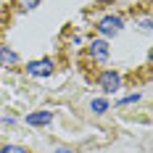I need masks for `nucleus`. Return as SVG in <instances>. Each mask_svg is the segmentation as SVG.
I'll list each match as a JSON object with an SVG mask.
<instances>
[{"label": "nucleus", "mask_w": 153, "mask_h": 153, "mask_svg": "<svg viewBox=\"0 0 153 153\" xmlns=\"http://www.w3.org/2000/svg\"><path fill=\"white\" fill-rule=\"evenodd\" d=\"M98 32L100 34H119L122 32V19L119 16H106L98 21Z\"/></svg>", "instance_id": "nucleus-1"}, {"label": "nucleus", "mask_w": 153, "mask_h": 153, "mask_svg": "<svg viewBox=\"0 0 153 153\" xmlns=\"http://www.w3.org/2000/svg\"><path fill=\"white\" fill-rule=\"evenodd\" d=\"M27 71H29L32 76H50V71H53V61H50V58L32 61L29 66H27Z\"/></svg>", "instance_id": "nucleus-2"}, {"label": "nucleus", "mask_w": 153, "mask_h": 153, "mask_svg": "<svg viewBox=\"0 0 153 153\" xmlns=\"http://www.w3.org/2000/svg\"><path fill=\"white\" fill-rule=\"evenodd\" d=\"M119 85H122V76L116 74V71H103V74H100V87L106 92H116Z\"/></svg>", "instance_id": "nucleus-3"}, {"label": "nucleus", "mask_w": 153, "mask_h": 153, "mask_svg": "<svg viewBox=\"0 0 153 153\" xmlns=\"http://www.w3.org/2000/svg\"><path fill=\"white\" fill-rule=\"evenodd\" d=\"M50 122H53L50 111H34V114L27 116V124H32V127H42V124H50Z\"/></svg>", "instance_id": "nucleus-4"}, {"label": "nucleus", "mask_w": 153, "mask_h": 153, "mask_svg": "<svg viewBox=\"0 0 153 153\" xmlns=\"http://www.w3.org/2000/svg\"><path fill=\"white\" fill-rule=\"evenodd\" d=\"M90 56L95 58V61H103V58H108V45L103 42V40H95L90 45Z\"/></svg>", "instance_id": "nucleus-5"}, {"label": "nucleus", "mask_w": 153, "mask_h": 153, "mask_svg": "<svg viewBox=\"0 0 153 153\" xmlns=\"http://www.w3.org/2000/svg\"><path fill=\"white\" fill-rule=\"evenodd\" d=\"M0 61H3V63H16V61H19V56H16L13 50L3 48V50H0Z\"/></svg>", "instance_id": "nucleus-6"}, {"label": "nucleus", "mask_w": 153, "mask_h": 153, "mask_svg": "<svg viewBox=\"0 0 153 153\" xmlns=\"http://www.w3.org/2000/svg\"><path fill=\"white\" fill-rule=\"evenodd\" d=\"M92 111H95V114H106L108 111V100H103V98L92 100Z\"/></svg>", "instance_id": "nucleus-7"}, {"label": "nucleus", "mask_w": 153, "mask_h": 153, "mask_svg": "<svg viewBox=\"0 0 153 153\" xmlns=\"http://www.w3.org/2000/svg\"><path fill=\"white\" fill-rule=\"evenodd\" d=\"M0 153H27V151H24L21 145H3V148H0Z\"/></svg>", "instance_id": "nucleus-8"}, {"label": "nucleus", "mask_w": 153, "mask_h": 153, "mask_svg": "<svg viewBox=\"0 0 153 153\" xmlns=\"http://www.w3.org/2000/svg\"><path fill=\"white\" fill-rule=\"evenodd\" d=\"M19 5H21L24 11H32V8H37V5H40V0H19Z\"/></svg>", "instance_id": "nucleus-9"}, {"label": "nucleus", "mask_w": 153, "mask_h": 153, "mask_svg": "<svg viewBox=\"0 0 153 153\" xmlns=\"http://www.w3.org/2000/svg\"><path fill=\"white\" fill-rule=\"evenodd\" d=\"M135 100H140V95H137V92H135V95H127L122 103H135Z\"/></svg>", "instance_id": "nucleus-10"}, {"label": "nucleus", "mask_w": 153, "mask_h": 153, "mask_svg": "<svg viewBox=\"0 0 153 153\" xmlns=\"http://www.w3.org/2000/svg\"><path fill=\"white\" fill-rule=\"evenodd\" d=\"M56 153H71V151H69V148H58Z\"/></svg>", "instance_id": "nucleus-11"}]
</instances>
